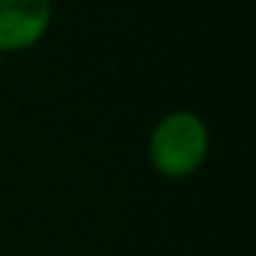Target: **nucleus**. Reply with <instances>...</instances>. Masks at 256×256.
I'll return each instance as SVG.
<instances>
[{
	"mask_svg": "<svg viewBox=\"0 0 256 256\" xmlns=\"http://www.w3.org/2000/svg\"><path fill=\"white\" fill-rule=\"evenodd\" d=\"M212 149L210 127L193 110H171L152 127L149 162L166 179H188L204 168Z\"/></svg>",
	"mask_w": 256,
	"mask_h": 256,
	"instance_id": "f257e3e1",
	"label": "nucleus"
},
{
	"mask_svg": "<svg viewBox=\"0 0 256 256\" xmlns=\"http://www.w3.org/2000/svg\"><path fill=\"white\" fill-rule=\"evenodd\" d=\"M50 25L52 0H0V56L36 47Z\"/></svg>",
	"mask_w": 256,
	"mask_h": 256,
	"instance_id": "f03ea898",
	"label": "nucleus"
},
{
	"mask_svg": "<svg viewBox=\"0 0 256 256\" xmlns=\"http://www.w3.org/2000/svg\"><path fill=\"white\" fill-rule=\"evenodd\" d=\"M0 69H3V56H0Z\"/></svg>",
	"mask_w": 256,
	"mask_h": 256,
	"instance_id": "7ed1b4c3",
	"label": "nucleus"
}]
</instances>
